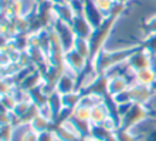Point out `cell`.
<instances>
[{
    "label": "cell",
    "mask_w": 156,
    "mask_h": 141,
    "mask_svg": "<svg viewBox=\"0 0 156 141\" xmlns=\"http://www.w3.org/2000/svg\"><path fill=\"white\" fill-rule=\"evenodd\" d=\"M39 141H59L58 140V136L55 134V131H46V132H42L39 133Z\"/></svg>",
    "instance_id": "obj_1"
}]
</instances>
